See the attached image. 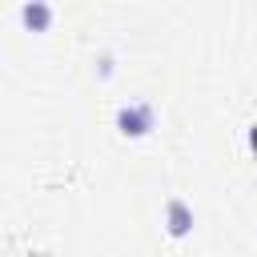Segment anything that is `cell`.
I'll return each instance as SVG.
<instances>
[{"label": "cell", "mask_w": 257, "mask_h": 257, "mask_svg": "<svg viewBox=\"0 0 257 257\" xmlns=\"http://www.w3.org/2000/svg\"><path fill=\"white\" fill-rule=\"evenodd\" d=\"M161 225H165V233L173 237V241H189L193 237V229H197V213H193V205L185 201V197H165V217H161Z\"/></svg>", "instance_id": "7a4b0ae2"}, {"label": "cell", "mask_w": 257, "mask_h": 257, "mask_svg": "<svg viewBox=\"0 0 257 257\" xmlns=\"http://www.w3.org/2000/svg\"><path fill=\"white\" fill-rule=\"evenodd\" d=\"M16 20H20L24 32H48V28L56 24V8H52L48 0H24V4L16 8Z\"/></svg>", "instance_id": "3957f363"}, {"label": "cell", "mask_w": 257, "mask_h": 257, "mask_svg": "<svg viewBox=\"0 0 257 257\" xmlns=\"http://www.w3.org/2000/svg\"><path fill=\"white\" fill-rule=\"evenodd\" d=\"M157 120H161V112H157V100H153V96H133V100H124V104L116 108V116H112V124H116V133H120L124 141H145V137H153Z\"/></svg>", "instance_id": "6da1fadb"}, {"label": "cell", "mask_w": 257, "mask_h": 257, "mask_svg": "<svg viewBox=\"0 0 257 257\" xmlns=\"http://www.w3.org/2000/svg\"><path fill=\"white\" fill-rule=\"evenodd\" d=\"M92 72H96V80H108V76L116 72V56H112V52H100V56L92 60Z\"/></svg>", "instance_id": "277c9868"}, {"label": "cell", "mask_w": 257, "mask_h": 257, "mask_svg": "<svg viewBox=\"0 0 257 257\" xmlns=\"http://www.w3.org/2000/svg\"><path fill=\"white\" fill-rule=\"evenodd\" d=\"M245 145H249V153H257V120H249V128H245Z\"/></svg>", "instance_id": "5b68a950"}]
</instances>
